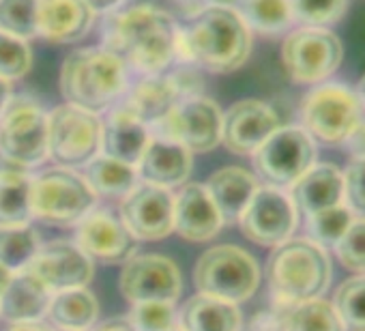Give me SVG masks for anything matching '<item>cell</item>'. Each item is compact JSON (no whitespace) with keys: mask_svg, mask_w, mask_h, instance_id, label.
<instances>
[{"mask_svg":"<svg viewBox=\"0 0 365 331\" xmlns=\"http://www.w3.org/2000/svg\"><path fill=\"white\" fill-rule=\"evenodd\" d=\"M254 168L271 188H290L316 163L314 138L297 125L275 129L252 155Z\"/></svg>","mask_w":365,"mask_h":331,"instance_id":"9","label":"cell"},{"mask_svg":"<svg viewBox=\"0 0 365 331\" xmlns=\"http://www.w3.org/2000/svg\"><path fill=\"white\" fill-rule=\"evenodd\" d=\"M346 331H365V275L344 280L333 301Z\"/></svg>","mask_w":365,"mask_h":331,"instance_id":"36","label":"cell"},{"mask_svg":"<svg viewBox=\"0 0 365 331\" xmlns=\"http://www.w3.org/2000/svg\"><path fill=\"white\" fill-rule=\"evenodd\" d=\"M241 0H205V5H213V7H228V9H237V5Z\"/></svg>","mask_w":365,"mask_h":331,"instance_id":"48","label":"cell"},{"mask_svg":"<svg viewBox=\"0 0 365 331\" xmlns=\"http://www.w3.org/2000/svg\"><path fill=\"white\" fill-rule=\"evenodd\" d=\"M207 192L213 198L224 224L239 222L250 200L260 188V181L254 173L241 168V166H226L213 173L207 181Z\"/></svg>","mask_w":365,"mask_h":331,"instance_id":"24","label":"cell"},{"mask_svg":"<svg viewBox=\"0 0 365 331\" xmlns=\"http://www.w3.org/2000/svg\"><path fill=\"white\" fill-rule=\"evenodd\" d=\"M282 310V331H346L333 301L322 297Z\"/></svg>","mask_w":365,"mask_h":331,"instance_id":"31","label":"cell"},{"mask_svg":"<svg viewBox=\"0 0 365 331\" xmlns=\"http://www.w3.org/2000/svg\"><path fill=\"white\" fill-rule=\"evenodd\" d=\"M331 258L309 239H288L273 248L267 263V280L273 301L290 307L322 297L331 284Z\"/></svg>","mask_w":365,"mask_h":331,"instance_id":"4","label":"cell"},{"mask_svg":"<svg viewBox=\"0 0 365 331\" xmlns=\"http://www.w3.org/2000/svg\"><path fill=\"white\" fill-rule=\"evenodd\" d=\"M252 54V31L237 9L207 5L178 26L176 61L202 67L211 73L241 69Z\"/></svg>","mask_w":365,"mask_h":331,"instance_id":"2","label":"cell"},{"mask_svg":"<svg viewBox=\"0 0 365 331\" xmlns=\"http://www.w3.org/2000/svg\"><path fill=\"white\" fill-rule=\"evenodd\" d=\"M299 222V211L294 209L290 196L271 185H260L247 209L239 218L243 235L256 245L277 248L292 239Z\"/></svg>","mask_w":365,"mask_h":331,"instance_id":"13","label":"cell"},{"mask_svg":"<svg viewBox=\"0 0 365 331\" xmlns=\"http://www.w3.org/2000/svg\"><path fill=\"white\" fill-rule=\"evenodd\" d=\"M243 318L237 303L209 295H194L178 312L180 331H241Z\"/></svg>","mask_w":365,"mask_h":331,"instance_id":"27","label":"cell"},{"mask_svg":"<svg viewBox=\"0 0 365 331\" xmlns=\"http://www.w3.org/2000/svg\"><path fill=\"white\" fill-rule=\"evenodd\" d=\"M182 290L178 265L163 254H135L123 265L120 292L129 303L170 301L174 303Z\"/></svg>","mask_w":365,"mask_h":331,"instance_id":"14","label":"cell"},{"mask_svg":"<svg viewBox=\"0 0 365 331\" xmlns=\"http://www.w3.org/2000/svg\"><path fill=\"white\" fill-rule=\"evenodd\" d=\"M292 20L301 26H322L341 20L348 0H288Z\"/></svg>","mask_w":365,"mask_h":331,"instance_id":"39","label":"cell"},{"mask_svg":"<svg viewBox=\"0 0 365 331\" xmlns=\"http://www.w3.org/2000/svg\"><path fill=\"white\" fill-rule=\"evenodd\" d=\"M31 190L33 177L22 168H0V228L26 226L33 220Z\"/></svg>","mask_w":365,"mask_h":331,"instance_id":"30","label":"cell"},{"mask_svg":"<svg viewBox=\"0 0 365 331\" xmlns=\"http://www.w3.org/2000/svg\"><path fill=\"white\" fill-rule=\"evenodd\" d=\"M222 118L224 112L211 97L180 99L161 118L155 129L159 138L172 140L194 153H209L222 144Z\"/></svg>","mask_w":365,"mask_h":331,"instance_id":"12","label":"cell"},{"mask_svg":"<svg viewBox=\"0 0 365 331\" xmlns=\"http://www.w3.org/2000/svg\"><path fill=\"white\" fill-rule=\"evenodd\" d=\"M11 97H14V95H11V84L5 82V80H0V116H3L5 108L9 106Z\"/></svg>","mask_w":365,"mask_h":331,"instance_id":"46","label":"cell"},{"mask_svg":"<svg viewBox=\"0 0 365 331\" xmlns=\"http://www.w3.org/2000/svg\"><path fill=\"white\" fill-rule=\"evenodd\" d=\"M84 3L88 5V9L97 16V14H101V16H110V14H116L127 0H84Z\"/></svg>","mask_w":365,"mask_h":331,"instance_id":"43","label":"cell"},{"mask_svg":"<svg viewBox=\"0 0 365 331\" xmlns=\"http://www.w3.org/2000/svg\"><path fill=\"white\" fill-rule=\"evenodd\" d=\"M101 151V118L71 103L48 114V157L58 168H84Z\"/></svg>","mask_w":365,"mask_h":331,"instance_id":"8","label":"cell"},{"mask_svg":"<svg viewBox=\"0 0 365 331\" xmlns=\"http://www.w3.org/2000/svg\"><path fill=\"white\" fill-rule=\"evenodd\" d=\"M279 127V116L269 103L260 99H241L224 112L222 144L235 155H254Z\"/></svg>","mask_w":365,"mask_h":331,"instance_id":"18","label":"cell"},{"mask_svg":"<svg viewBox=\"0 0 365 331\" xmlns=\"http://www.w3.org/2000/svg\"><path fill=\"white\" fill-rule=\"evenodd\" d=\"M120 222L138 241H159L174 233V194L138 183L120 205Z\"/></svg>","mask_w":365,"mask_h":331,"instance_id":"16","label":"cell"},{"mask_svg":"<svg viewBox=\"0 0 365 331\" xmlns=\"http://www.w3.org/2000/svg\"><path fill=\"white\" fill-rule=\"evenodd\" d=\"M356 99H359L361 108H365V76L361 78V82H359V86H356Z\"/></svg>","mask_w":365,"mask_h":331,"instance_id":"50","label":"cell"},{"mask_svg":"<svg viewBox=\"0 0 365 331\" xmlns=\"http://www.w3.org/2000/svg\"><path fill=\"white\" fill-rule=\"evenodd\" d=\"M337 260L354 275H365V218H354L335 245Z\"/></svg>","mask_w":365,"mask_h":331,"instance_id":"40","label":"cell"},{"mask_svg":"<svg viewBox=\"0 0 365 331\" xmlns=\"http://www.w3.org/2000/svg\"><path fill=\"white\" fill-rule=\"evenodd\" d=\"M82 177L95 196L120 198V200L140 183L135 166L123 163V161L112 159L101 153L84 166Z\"/></svg>","mask_w":365,"mask_h":331,"instance_id":"29","label":"cell"},{"mask_svg":"<svg viewBox=\"0 0 365 331\" xmlns=\"http://www.w3.org/2000/svg\"><path fill=\"white\" fill-rule=\"evenodd\" d=\"M76 243L91 260L125 265L138 254V239L110 209H93L76 224Z\"/></svg>","mask_w":365,"mask_h":331,"instance_id":"15","label":"cell"},{"mask_svg":"<svg viewBox=\"0 0 365 331\" xmlns=\"http://www.w3.org/2000/svg\"><path fill=\"white\" fill-rule=\"evenodd\" d=\"M125 95L127 97L120 103L148 129L155 127L161 118H165V114L180 101V95L170 73L144 76Z\"/></svg>","mask_w":365,"mask_h":331,"instance_id":"26","label":"cell"},{"mask_svg":"<svg viewBox=\"0 0 365 331\" xmlns=\"http://www.w3.org/2000/svg\"><path fill=\"white\" fill-rule=\"evenodd\" d=\"M301 121L314 142L339 144L361 121V103L344 84H318L301 103Z\"/></svg>","mask_w":365,"mask_h":331,"instance_id":"11","label":"cell"},{"mask_svg":"<svg viewBox=\"0 0 365 331\" xmlns=\"http://www.w3.org/2000/svg\"><path fill=\"white\" fill-rule=\"evenodd\" d=\"M127 322L133 331H174L178 329V312L170 301L131 303Z\"/></svg>","mask_w":365,"mask_h":331,"instance_id":"37","label":"cell"},{"mask_svg":"<svg viewBox=\"0 0 365 331\" xmlns=\"http://www.w3.org/2000/svg\"><path fill=\"white\" fill-rule=\"evenodd\" d=\"M239 7L247 29L262 35L284 33L294 22L288 0H241Z\"/></svg>","mask_w":365,"mask_h":331,"instance_id":"33","label":"cell"},{"mask_svg":"<svg viewBox=\"0 0 365 331\" xmlns=\"http://www.w3.org/2000/svg\"><path fill=\"white\" fill-rule=\"evenodd\" d=\"M97 205V196L82 175L69 168H52L33 177L31 209L33 218L54 224H78Z\"/></svg>","mask_w":365,"mask_h":331,"instance_id":"6","label":"cell"},{"mask_svg":"<svg viewBox=\"0 0 365 331\" xmlns=\"http://www.w3.org/2000/svg\"><path fill=\"white\" fill-rule=\"evenodd\" d=\"M194 282L200 295L239 305L258 290L260 267L247 250L232 243H222L209 248L198 258Z\"/></svg>","mask_w":365,"mask_h":331,"instance_id":"5","label":"cell"},{"mask_svg":"<svg viewBox=\"0 0 365 331\" xmlns=\"http://www.w3.org/2000/svg\"><path fill=\"white\" fill-rule=\"evenodd\" d=\"M176 37L174 18L150 3L116 11L103 26L106 48L142 76L163 73L176 61Z\"/></svg>","mask_w":365,"mask_h":331,"instance_id":"1","label":"cell"},{"mask_svg":"<svg viewBox=\"0 0 365 331\" xmlns=\"http://www.w3.org/2000/svg\"><path fill=\"white\" fill-rule=\"evenodd\" d=\"M41 0H0V31L24 41L39 35Z\"/></svg>","mask_w":365,"mask_h":331,"instance_id":"34","label":"cell"},{"mask_svg":"<svg viewBox=\"0 0 365 331\" xmlns=\"http://www.w3.org/2000/svg\"><path fill=\"white\" fill-rule=\"evenodd\" d=\"M344 175V200L346 207L365 218V155L352 157Z\"/></svg>","mask_w":365,"mask_h":331,"instance_id":"41","label":"cell"},{"mask_svg":"<svg viewBox=\"0 0 365 331\" xmlns=\"http://www.w3.org/2000/svg\"><path fill=\"white\" fill-rule=\"evenodd\" d=\"M46 316L56 331H88L99 318V301L88 286L54 292Z\"/></svg>","mask_w":365,"mask_h":331,"instance_id":"28","label":"cell"},{"mask_svg":"<svg viewBox=\"0 0 365 331\" xmlns=\"http://www.w3.org/2000/svg\"><path fill=\"white\" fill-rule=\"evenodd\" d=\"M50 301L52 292L33 273H14L11 282L0 295V318L11 325L41 320L48 314Z\"/></svg>","mask_w":365,"mask_h":331,"instance_id":"25","label":"cell"},{"mask_svg":"<svg viewBox=\"0 0 365 331\" xmlns=\"http://www.w3.org/2000/svg\"><path fill=\"white\" fill-rule=\"evenodd\" d=\"M9 331H54L50 325L41 322V320H33V322H20V325H11Z\"/></svg>","mask_w":365,"mask_h":331,"instance_id":"45","label":"cell"},{"mask_svg":"<svg viewBox=\"0 0 365 331\" xmlns=\"http://www.w3.org/2000/svg\"><path fill=\"white\" fill-rule=\"evenodd\" d=\"M26 271L54 295L71 288H86L95 275V263L76 241L58 239L41 245Z\"/></svg>","mask_w":365,"mask_h":331,"instance_id":"17","label":"cell"},{"mask_svg":"<svg viewBox=\"0 0 365 331\" xmlns=\"http://www.w3.org/2000/svg\"><path fill=\"white\" fill-rule=\"evenodd\" d=\"M95 20L84 0H41L39 37L52 44H76L86 37Z\"/></svg>","mask_w":365,"mask_h":331,"instance_id":"23","label":"cell"},{"mask_svg":"<svg viewBox=\"0 0 365 331\" xmlns=\"http://www.w3.org/2000/svg\"><path fill=\"white\" fill-rule=\"evenodd\" d=\"M346 148L352 153V157H359V155H365V118H361L354 129L348 133V138L344 140Z\"/></svg>","mask_w":365,"mask_h":331,"instance_id":"42","label":"cell"},{"mask_svg":"<svg viewBox=\"0 0 365 331\" xmlns=\"http://www.w3.org/2000/svg\"><path fill=\"white\" fill-rule=\"evenodd\" d=\"M93 331H133V329L127 322V318H112V320H106L103 325L95 327Z\"/></svg>","mask_w":365,"mask_h":331,"instance_id":"44","label":"cell"},{"mask_svg":"<svg viewBox=\"0 0 365 331\" xmlns=\"http://www.w3.org/2000/svg\"><path fill=\"white\" fill-rule=\"evenodd\" d=\"M174 331H180V329H174Z\"/></svg>","mask_w":365,"mask_h":331,"instance_id":"51","label":"cell"},{"mask_svg":"<svg viewBox=\"0 0 365 331\" xmlns=\"http://www.w3.org/2000/svg\"><path fill=\"white\" fill-rule=\"evenodd\" d=\"M11 277H14V273H11L9 269L0 267V295H3V290H5V288H7V284L11 282Z\"/></svg>","mask_w":365,"mask_h":331,"instance_id":"49","label":"cell"},{"mask_svg":"<svg viewBox=\"0 0 365 331\" xmlns=\"http://www.w3.org/2000/svg\"><path fill=\"white\" fill-rule=\"evenodd\" d=\"M39 248V235L31 224L0 228V267L9 269L11 273L26 271Z\"/></svg>","mask_w":365,"mask_h":331,"instance_id":"32","label":"cell"},{"mask_svg":"<svg viewBox=\"0 0 365 331\" xmlns=\"http://www.w3.org/2000/svg\"><path fill=\"white\" fill-rule=\"evenodd\" d=\"M344 58L339 37L322 26H301L288 33L282 46V63L297 84H320L331 78Z\"/></svg>","mask_w":365,"mask_h":331,"instance_id":"10","label":"cell"},{"mask_svg":"<svg viewBox=\"0 0 365 331\" xmlns=\"http://www.w3.org/2000/svg\"><path fill=\"white\" fill-rule=\"evenodd\" d=\"M33 67V50L29 41L0 31V80L14 82L24 78Z\"/></svg>","mask_w":365,"mask_h":331,"instance_id":"38","label":"cell"},{"mask_svg":"<svg viewBox=\"0 0 365 331\" xmlns=\"http://www.w3.org/2000/svg\"><path fill=\"white\" fill-rule=\"evenodd\" d=\"M192 168L194 155L185 146L159 136H150V142L135 166L140 183H148L170 192L187 183Z\"/></svg>","mask_w":365,"mask_h":331,"instance_id":"19","label":"cell"},{"mask_svg":"<svg viewBox=\"0 0 365 331\" xmlns=\"http://www.w3.org/2000/svg\"><path fill=\"white\" fill-rule=\"evenodd\" d=\"M224 226V220L200 183H185L174 194V233L187 241L205 243Z\"/></svg>","mask_w":365,"mask_h":331,"instance_id":"20","label":"cell"},{"mask_svg":"<svg viewBox=\"0 0 365 331\" xmlns=\"http://www.w3.org/2000/svg\"><path fill=\"white\" fill-rule=\"evenodd\" d=\"M0 157L14 168L48 159V112L31 97H11L0 116Z\"/></svg>","mask_w":365,"mask_h":331,"instance_id":"7","label":"cell"},{"mask_svg":"<svg viewBox=\"0 0 365 331\" xmlns=\"http://www.w3.org/2000/svg\"><path fill=\"white\" fill-rule=\"evenodd\" d=\"M150 142V129L135 118L123 103L112 108L106 123H101V155L138 166L142 153Z\"/></svg>","mask_w":365,"mask_h":331,"instance_id":"22","label":"cell"},{"mask_svg":"<svg viewBox=\"0 0 365 331\" xmlns=\"http://www.w3.org/2000/svg\"><path fill=\"white\" fill-rule=\"evenodd\" d=\"M290 200L305 218L344 205V175L333 163H314L312 168L290 185Z\"/></svg>","mask_w":365,"mask_h":331,"instance_id":"21","label":"cell"},{"mask_svg":"<svg viewBox=\"0 0 365 331\" xmlns=\"http://www.w3.org/2000/svg\"><path fill=\"white\" fill-rule=\"evenodd\" d=\"M354 222V213L346 205H337L324 211H318L307 218V233L309 241L318 243L320 248H335L344 233Z\"/></svg>","mask_w":365,"mask_h":331,"instance_id":"35","label":"cell"},{"mask_svg":"<svg viewBox=\"0 0 365 331\" xmlns=\"http://www.w3.org/2000/svg\"><path fill=\"white\" fill-rule=\"evenodd\" d=\"M176 3L182 5V7H187V9H192V16L198 14L202 7H207V5H205V0H176Z\"/></svg>","mask_w":365,"mask_h":331,"instance_id":"47","label":"cell"},{"mask_svg":"<svg viewBox=\"0 0 365 331\" xmlns=\"http://www.w3.org/2000/svg\"><path fill=\"white\" fill-rule=\"evenodd\" d=\"M61 93L65 103L93 114L106 112L127 93V65L108 48L76 50L63 61Z\"/></svg>","mask_w":365,"mask_h":331,"instance_id":"3","label":"cell"}]
</instances>
